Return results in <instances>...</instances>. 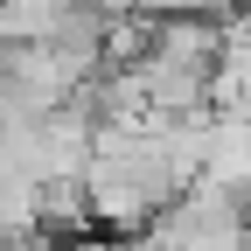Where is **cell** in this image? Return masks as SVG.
<instances>
[{
  "mask_svg": "<svg viewBox=\"0 0 251 251\" xmlns=\"http://www.w3.org/2000/svg\"><path fill=\"white\" fill-rule=\"evenodd\" d=\"M202 181L209 188H230L237 202H251V112H216Z\"/></svg>",
  "mask_w": 251,
  "mask_h": 251,
  "instance_id": "obj_1",
  "label": "cell"
},
{
  "mask_svg": "<svg viewBox=\"0 0 251 251\" xmlns=\"http://www.w3.org/2000/svg\"><path fill=\"white\" fill-rule=\"evenodd\" d=\"M35 230H42V181L0 175V237H35Z\"/></svg>",
  "mask_w": 251,
  "mask_h": 251,
  "instance_id": "obj_2",
  "label": "cell"
},
{
  "mask_svg": "<svg viewBox=\"0 0 251 251\" xmlns=\"http://www.w3.org/2000/svg\"><path fill=\"white\" fill-rule=\"evenodd\" d=\"M133 14H153V21H181V14H224V0H133Z\"/></svg>",
  "mask_w": 251,
  "mask_h": 251,
  "instance_id": "obj_3",
  "label": "cell"
}]
</instances>
